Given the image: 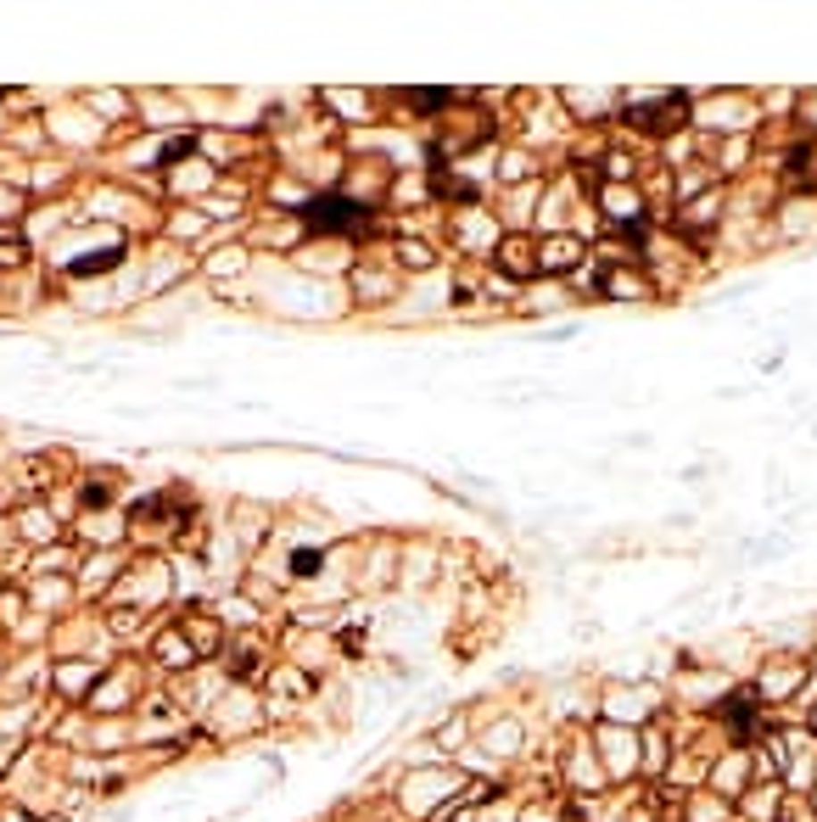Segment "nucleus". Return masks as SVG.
<instances>
[{
    "instance_id": "nucleus-1",
    "label": "nucleus",
    "mask_w": 817,
    "mask_h": 822,
    "mask_svg": "<svg viewBox=\"0 0 817 822\" xmlns=\"http://www.w3.org/2000/svg\"><path fill=\"white\" fill-rule=\"evenodd\" d=\"M303 219H308L313 229H364V224H370V207H353V202H342V196H320V202L303 207Z\"/></svg>"
},
{
    "instance_id": "nucleus-2",
    "label": "nucleus",
    "mask_w": 817,
    "mask_h": 822,
    "mask_svg": "<svg viewBox=\"0 0 817 822\" xmlns=\"http://www.w3.org/2000/svg\"><path fill=\"white\" fill-rule=\"evenodd\" d=\"M683 112H688V101H683V95H661L655 107H638L633 123H644V129H666V123H683Z\"/></svg>"
},
{
    "instance_id": "nucleus-3",
    "label": "nucleus",
    "mask_w": 817,
    "mask_h": 822,
    "mask_svg": "<svg viewBox=\"0 0 817 822\" xmlns=\"http://www.w3.org/2000/svg\"><path fill=\"white\" fill-rule=\"evenodd\" d=\"M118 258H123V252H118V246H107V252H96V258H73L68 269H73V274H101V269H113Z\"/></svg>"
},
{
    "instance_id": "nucleus-4",
    "label": "nucleus",
    "mask_w": 817,
    "mask_h": 822,
    "mask_svg": "<svg viewBox=\"0 0 817 822\" xmlns=\"http://www.w3.org/2000/svg\"><path fill=\"white\" fill-rule=\"evenodd\" d=\"M504 269H510V274H532V269H538V263L527 258V241H504Z\"/></svg>"
}]
</instances>
